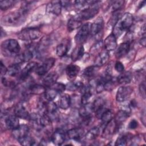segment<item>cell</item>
<instances>
[{"label":"cell","instance_id":"obj_35","mask_svg":"<svg viewBox=\"0 0 146 146\" xmlns=\"http://www.w3.org/2000/svg\"><path fill=\"white\" fill-rule=\"evenodd\" d=\"M68 51V44L61 43L57 45L56 48V55L59 57H62L65 56Z\"/></svg>","mask_w":146,"mask_h":146},{"label":"cell","instance_id":"obj_21","mask_svg":"<svg viewBox=\"0 0 146 146\" xmlns=\"http://www.w3.org/2000/svg\"><path fill=\"white\" fill-rule=\"evenodd\" d=\"M109 58L110 55L107 51H101L99 54H98L95 60V65L99 67L104 65L108 62Z\"/></svg>","mask_w":146,"mask_h":146},{"label":"cell","instance_id":"obj_12","mask_svg":"<svg viewBox=\"0 0 146 146\" xmlns=\"http://www.w3.org/2000/svg\"><path fill=\"white\" fill-rule=\"evenodd\" d=\"M103 20L102 17H99L94 23L91 24L90 35L91 36H98L102 33L103 28Z\"/></svg>","mask_w":146,"mask_h":146},{"label":"cell","instance_id":"obj_47","mask_svg":"<svg viewBox=\"0 0 146 146\" xmlns=\"http://www.w3.org/2000/svg\"><path fill=\"white\" fill-rule=\"evenodd\" d=\"M138 127V122L135 119H132L129 123L128 128L131 129H135Z\"/></svg>","mask_w":146,"mask_h":146},{"label":"cell","instance_id":"obj_25","mask_svg":"<svg viewBox=\"0 0 146 146\" xmlns=\"http://www.w3.org/2000/svg\"><path fill=\"white\" fill-rule=\"evenodd\" d=\"M84 49L82 45L76 46L72 51L71 55V58L72 61L75 62L80 59L84 55Z\"/></svg>","mask_w":146,"mask_h":146},{"label":"cell","instance_id":"obj_41","mask_svg":"<svg viewBox=\"0 0 146 146\" xmlns=\"http://www.w3.org/2000/svg\"><path fill=\"white\" fill-rule=\"evenodd\" d=\"M128 136L127 135L120 136L116 139L115 145L116 146H124L127 144V141L128 140Z\"/></svg>","mask_w":146,"mask_h":146},{"label":"cell","instance_id":"obj_27","mask_svg":"<svg viewBox=\"0 0 146 146\" xmlns=\"http://www.w3.org/2000/svg\"><path fill=\"white\" fill-rule=\"evenodd\" d=\"M46 87L38 84H33L29 86L28 88V93L39 95L44 94L46 91Z\"/></svg>","mask_w":146,"mask_h":146},{"label":"cell","instance_id":"obj_18","mask_svg":"<svg viewBox=\"0 0 146 146\" xmlns=\"http://www.w3.org/2000/svg\"><path fill=\"white\" fill-rule=\"evenodd\" d=\"M14 113L15 116L18 118L22 119H30V114L27 111L26 108L21 104H17L14 110Z\"/></svg>","mask_w":146,"mask_h":146},{"label":"cell","instance_id":"obj_43","mask_svg":"<svg viewBox=\"0 0 146 146\" xmlns=\"http://www.w3.org/2000/svg\"><path fill=\"white\" fill-rule=\"evenodd\" d=\"M121 15L120 13L118 11H115L114 13L113 14V15H112L111 19H110L109 21V24L112 26V27L114 26V25L117 23V22L119 20V19L121 17Z\"/></svg>","mask_w":146,"mask_h":146},{"label":"cell","instance_id":"obj_46","mask_svg":"<svg viewBox=\"0 0 146 146\" xmlns=\"http://www.w3.org/2000/svg\"><path fill=\"white\" fill-rule=\"evenodd\" d=\"M139 92L143 99H145V82H141L139 86Z\"/></svg>","mask_w":146,"mask_h":146},{"label":"cell","instance_id":"obj_7","mask_svg":"<svg viewBox=\"0 0 146 146\" xmlns=\"http://www.w3.org/2000/svg\"><path fill=\"white\" fill-rule=\"evenodd\" d=\"M132 92L133 88L131 86H121L117 91L116 99L118 102H124L130 98Z\"/></svg>","mask_w":146,"mask_h":146},{"label":"cell","instance_id":"obj_23","mask_svg":"<svg viewBox=\"0 0 146 146\" xmlns=\"http://www.w3.org/2000/svg\"><path fill=\"white\" fill-rule=\"evenodd\" d=\"M80 71V67L75 64H69L66 68V73L70 80H74Z\"/></svg>","mask_w":146,"mask_h":146},{"label":"cell","instance_id":"obj_32","mask_svg":"<svg viewBox=\"0 0 146 146\" xmlns=\"http://www.w3.org/2000/svg\"><path fill=\"white\" fill-rule=\"evenodd\" d=\"M21 64L14 63L7 68V74L10 76H15L21 72Z\"/></svg>","mask_w":146,"mask_h":146},{"label":"cell","instance_id":"obj_4","mask_svg":"<svg viewBox=\"0 0 146 146\" xmlns=\"http://www.w3.org/2000/svg\"><path fill=\"white\" fill-rule=\"evenodd\" d=\"M41 35L40 30L37 27H28L22 30L18 34V38L24 41H33L38 39Z\"/></svg>","mask_w":146,"mask_h":146},{"label":"cell","instance_id":"obj_33","mask_svg":"<svg viewBox=\"0 0 146 146\" xmlns=\"http://www.w3.org/2000/svg\"><path fill=\"white\" fill-rule=\"evenodd\" d=\"M100 129L98 127H94L91 128L86 134L85 138L87 140H95L99 135Z\"/></svg>","mask_w":146,"mask_h":146},{"label":"cell","instance_id":"obj_13","mask_svg":"<svg viewBox=\"0 0 146 146\" xmlns=\"http://www.w3.org/2000/svg\"><path fill=\"white\" fill-rule=\"evenodd\" d=\"M92 112H94V110L92 104L91 103H88L87 104H83L79 107V115L84 119H90Z\"/></svg>","mask_w":146,"mask_h":146},{"label":"cell","instance_id":"obj_14","mask_svg":"<svg viewBox=\"0 0 146 146\" xmlns=\"http://www.w3.org/2000/svg\"><path fill=\"white\" fill-rule=\"evenodd\" d=\"M66 135L63 130L61 129H56L51 137V141L55 145H62L65 140Z\"/></svg>","mask_w":146,"mask_h":146},{"label":"cell","instance_id":"obj_31","mask_svg":"<svg viewBox=\"0 0 146 146\" xmlns=\"http://www.w3.org/2000/svg\"><path fill=\"white\" fill-rule=\"evenodd\" d=\"M99 68V67L95 65L89 66L84 70L83 75L87 78H92L98 72Z\"/></svg>","mask_w":146,"mask_h":146},{"label":"cell","instance_id":"obj_42","mask_svg":"<svg viewBox=\"0 0 146 146\" xmlns=\"http://www.w3.org/2000/svg\"><path fill=\"white\" fill-rule=\"evenodd\" d=\"M124 3V1L123 0H117L113 1L111 2V8L113 11H116L120 10L121 7L123 6Z\"/></svg>","mask_w":146,"mask_h":146},{"label":"cell","instance_id":"obj_6","mask_svg":"<svg viewBox=\"0 0 146 146\" xmlns=\"http://www.w3.org/2000/svg\"><path fill=\"white\" fill-rule=\"evenodd\" d=\"M91 23H86L82 25L75 36V40L78 44H82L90 35Z\"/></svg>","mask_w":146,"mask_h":146},{"label":"cell","instance_id":"obj_29","mask_svg":"<svg viewBox=\"0 0 146 146\" xmlns=\"http://www.w3.org/2000/svg\"><path fill=\"white\" fill-rule=\"evenodd\" d=\"M129 111L121 109L117 112L114 120L117 124L120 125V124H121L122 123H123L124 121L126 120V119L129 117Z\"/></svg>","mask_w":146,"mask_h":146},{"label":"cell","instance_id":"obj_11","mask_svg":"<svg viewBox=\"0 0 146 146\" xmlns=\"http://www.w3.org/2000/svg\"><path fill=\"white\" fill-rule=\"evenodd\" d=\"M29 128L26 124L19 125V126L15 129L13 130L12 135L14 138L18 140L29 135Z\"/></svg>","mask_w":146,"mask_h":146},{"label":"cell","instance_id":"obj_44","mask_svg":"<svg viewBox=\"0 0 146 146\" xmlns=\"http://www.w3.org/2000/svg\"><path fill=\"white\" fill-rule=\"evenodd\" d=\"M50 87L54 89L56 91L58 92V94H60V93H62L66 90V86L62 83L56 82Z\"/></svg>","mask_w":146,"mask_h":146},{"label":"cell","instance_id":"obj_9","mask_svg":"<svg viewBox=\"0 0 146 146\" xmlns=\"http://www.w3.org/2000/svg\"><path fill=\"white\" fill-rule=\"evenodd\" d=\"M38 66V64L35 62H31L27 63L23 70H21L19 74V79L22 80H25L27 79L31 72L36 69Z\"/></svg>","mask_w":146,"mask_h":146},{"label":"cell","instance_id":"obj_37","mask_svg":"<svg viewBox=\"0 0 146 146\" xmlns=\"http://www.w3.org/2000/svg\"><path fill=\"white\" fill-rule=\"evenodd\" d=\"M103 46V41L102 40H98L91 47V49H90L91 54L92 55H94L97 53L99 54L101 52Z\"/></svg>","mask_w":146,"mask_h":146},{"label":"cell","instance_id":"obj_19","mask_svg":"<svg viewBox=\"0 0 146 146\" xmlns=\"http://www.w3.org/2000/svg\"><path fill=\"white\" fill-rule=\"evenodd\" d=\"M84 134V130L81 128H74L69 129L67 132V135L69 139L79 141L81 139Z\"/></svg>","mask_w":146,"mask_h":146},{"label":"cell","instance_id":"obj_39","mask_svg":"<svg viewBox=\"0 0 146 146\" xmlns=\"http://www.w3.org/2000/svg\"><path fill=\"white\" fill-rule=\"evenodd\" d=\"M83 86L82 82L78 81V82H73L68 83L66 86V88L71 91H75L78 89H80Z\"/></svg>","mask_w":146,"mask_h":146},{"label":"cell","instance_id":"obj_20","mask_svg":"<svg viewBox=\"0 0 146 146\" xmlns=\"http://www.w3.org/2000/svg\"><path fill=\"white\" fill-rule=\"evenodd\" d=\"M62 7L60 1H53L47 5L46 11L47 13H51L58 15L61 13Z\"/></svg>","mask_w":146,"mask_h":146},{"label":"cell","instance_id":"obj_15","mask_svg":"<svg viewBox=\"0 0 146 146\" xmlns=\"http://www.w3.org/2000/svg\"><path fill=\"white\" fill-rule=\"evenodd\" d=\"M5 123L6 127L9 129H15L19 126L18 117L14 115H7L5 117Z\"/></svg>","mask_w":146,"mask_h":146},{"label":"cell","instance_id":"obj_48","mask_svg":"<svg viewBox=\"0 0 146 146\" xmlns=\"http://www.w3.org/2000/svg\"><path fill=\"white\" fill-rule=\"evenodd\" d=\"M1 74L2 76H5L7 72V68L6 67V66L4 65L2 61H1Z\"/></svg>","mask_w":146,"mask_h":146},{"label":"cell","instance_id":"obj_36","mask_svg":"<svg viewBox=\"0 0 146 146\" xmlns=\"http://www.w3.org/2000/svg\"><path fill=\"white\" fill-rule=\"evenodd\" d=\"M44 94V98L47 101H52L58 94V92L51 87L46 88Z\"/></svg>","mask_w":146,"mask_h":146},{"label":"cell","instance_id":"obj_34","mask_svg":"<svg viewBox=\"0 0 146 146\" xmlns=\"http://www.w3.org/2000/svg\"><path fill=\"white\" fill-rule=\"evenodd\" d=\"M102 124L105 126L113 119V113L111 110L106 109L102 114L100 118Z\"/></svg>","mask_w":146,"mask_h":146},{"label":"cell","instance_id":"obj_26","mask_svg":"<svg viewBox=\"0 0 146 146\" xmlns=\"http://www.w3.org/2000/svg\"><path fill=\"white\" fill-rule=\"evenodd\" d=\"M59 107L62 110H67L71 105V97L69 95L64 94L60 96L59 100Z\"/></svg>","mask_w":146,"mask_h":146},{"label":"cell","instance_id":"obj_38","mask_svg":"<svg viewBox=\"0 0 146 146\" xmlns=\"http://www.w3.org/2000/svg\"><path fill=\"white\" fill-rule=\"evenodd\" d=\"M19 143L22 145H35V141L34 139L32 137H31L29 135H27V136L23 137L19 140H18Z\"/></svg>","mask_w":146,"mask_h":146},{"label":"cell","instance_id":"obj_10","mask_svg":"<svg viewBox=\"0 0 146 146\" xmlns=\"http://www.w3.org/2000/svg\"><path fill=\"white\" fill-rule=\"evenodd\" d=\"M92 104L94 112H95L97 117L100 119L102 114L106 110L104 100L102 98H98Z\"/></svg>","mask_w":146,"mask_h":146},{"label":"cell","instance_id":"obj_49","mask_svg":"<svg viewBox=\"0 0 146 146\" xmlns=\"http://www.w3.org/2000/svg\"><path fill=\"white\" fill-rule=\"evenodd\" d=\"M139 43L140 44L143 46V47L145 46V43H146V39H145V36H143L141 37V38L139 40Z\"/></svg>","mask_w":146,"mask_h":146},{"label":"cell","instance_id":"obj_8","mask_svg":"<svg viewBox=\"0 0 146 146\" xmlns=\"http://www.w3.org/2000/svg\"><path fill=\"white\" fill-rule=\"evenodd\" d=\"M55 62V59L52 58L46 59L40 66H38L35 69L36 74L40 76L44 75L53 67Z\"/></svg>","mask_w":146,"mask_h":146},{"label":"cell","instance_id":"obj_40","mask_svg":"<svg viewBox=\"0 0 146 146\" xmlns=\"http://www.w3.org/2000/svg\"><path fill=\"white\" fill-rule=\"evenodd\" d=\"M17 2L12 0H6L0 1V8L2 10H6L11 7Z\"/></svg>","mask_w":146,"mask_h":146},{"label":"cell","instance_id":"obj_17","mask_svg":"<svg viewBox=\"0 0 146 146\" xmlns=\"http://www.w3.org/2000/svg\"><path fill=\"white\" fill-rule=\"evenodd\" d=\"M130 49V43L124 42L119 44L115 51V56L116 58L120 59L126 55Z\"/></svg>","mask_w":146,"mask_h":146},{"label":"cell","instance_id":"obj_24","mask_svg":"<svg viewBox=\"0 0 146 146\" xmlns=\"http://www.w3.org/2000/svg\"><path fill=\"white\" fill-rule=\"evenodd\" d=\"M58 77V75L55 72H51L49 73L43 79V86L47 88L51 87L54 83H56Z\"/></svg>","mask_w":146,"mask_h":146},{"label":"cell","instance_id":"obj_5","mask_svg":"<svg viewBox=\"0 0 146 146\" xmlns=\"http://www.w3.org/2000/svg\"><path fill=\"white\" fill-rule=\"evenodd\" d=\"M98 2L81 10V11L75 17L81 21L88 20L94 18L98 14L99 10V7L98 5Z\"/></svg>","mask_w":146,"mask_h":146},{"label":"cell","instance_id":"obj_2","mask_svg":"<svg viewBox=\"0 0 146 146\" xmlns=\"http://www.w3.org/2000/svg\"><path fill=\"white\" fill-rule=\"evenodd\" d=\"M133 21V15L129 13H125L114 25L112 33L116 38L119 37L124 30H128L131 27Z\"/></svg>","mask_w":146,"mask_h":146},{"label":"cell","instance_id":"obj_3","mask_svg":"<svg viewBox=\"0 0 146 146\" xmlns=\"http://www.w3.org/2000/svg\"><path fill=\"white\" fill-rule=\"evenodd\" d=\"M20 50L21 47L18 42L14 39H7L1 44L2 52L5 56L18 55Z\"/></svg>","mask_w":146,"mask_h":146},{"label":"cell","instance_id":"obj_30","mask_svg":"<svg viewBox=\"0 0 146 146\" xmlns=\"http://www.w3.org/2000/svg\"><path fill=\"white\" fill-rule=\"evenodd\" d=\"M82 21L76 17L70 18L67 22V29L71 32L82 26Z\"/></svg>","mask_w":146,"mask_h":146},{"label":"cell","instance_id":"obj_1","mask_svg":"<svg viewBox=\"0 0 146 146\" xmlns=\"http://www.w3.org/2000/svg\"><path fill=\"white\" fill-rule=\"evenodd\" d=\"M25 3L19 10L4 15L1 21L2 25L6 26H15L23 23L28 14L30 2H25Z\"/></svg>","mask_w":146,"mask_h":146},{"label":"cell","instance_id":"obj_45","mask_svg":"<svg viewBox=\"0 0 146 146\" xmlns=\"http://www.w3.org/2000/svg\"><path fill=\"white\" fill-rule=\"evenodd\" d=\"M115 69L118 72H122L124 70V66L121 62L117 61L115 64Z\"/></svg>","mask_w":146,"mask_h":146},{"label":"cell","instance_id":"obj_16","mask_svg":"<svg viewBox=\"0 0 146 146\" xmlns=\"http://www.w3.org/2000/svg\"><path fill=\"white\" fill-rule=\"evenodd\" d=\"M104 46L106 51H111L116 49L117 47V41L115 36L111 33L104 40Z\"/></svg>","mask_w":146,"mask_h":146},{"label":"cell","instance_id":"obj_28","mask_svg":"<svg viewBox=\"0 0 146 146\" xmlns=\"http://www.w3.org/2000/svg\"><path fill=\"white\" fill-rule=\"evenodd\" d=\"M132 75L130 72H122L121 74L117 76L116 80L120 84H127L129 83L132 80Z\"/></svg>","mask_w":146,"mask_h":146},{"label":"cell","instance_id":"obj_50","mask_svg":"<svg viewBox=\"0 0 146 146\" xmlns=\"http://www.w3.org/2000/svg\"><path fill=\"white\" fill-rule=\"evenodd\" d=\"M141 30V35L143 36H145V24H144L142 26Z\"/></svg>","mask_w":146,"mask_h":146},{"label":"cell","instance_id":"obj_22","mask_svg":"<svg viewBox=\"0 0 146 146\" xmlns=\"http://www.w3.org/2000/svg\"><path fill=\"white\" fill-rule=\"evenodd\" d=\"M119 124H117L114 119H112L109 123H108L105 126L103 131V135L104 136H108L111 135L116 131L117 128Z\"/></svg>","mask_w":146,"mask_h":146},{"label":"cell","instance_id":"obj_51","mask_svg":"<svg viewBox=\"0 0 146 146\" xmlns=\"http://www.w3.org/2000/svg\"><path fill=\"white\" fill-rule=\"evenodd\" d=\"M129 107H135L137 106V103L135 101V100H132V101L130 103V104L129 105Z\"/></svg>","mask_w":146,"mask_h":146}]
</instances>
